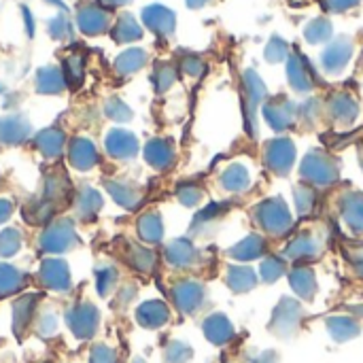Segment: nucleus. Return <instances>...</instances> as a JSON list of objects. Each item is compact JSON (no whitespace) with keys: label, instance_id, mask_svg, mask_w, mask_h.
<instances>
[{"label":"nucleus","instance_id":"nucleus-25","mask_svg":"<svg viewBox=\"0 0 363 363\" xmlns=\"http://www.w3.org/2000/svg\"><path fill=\"white\" fill-rule=\"evenodd\" d=\"M283 274V264L279 259H266L262 266V279L264 281H274Z\"/></svg>","mask_w":363,"mask_h":363},{"label":"nucleus","instance_id":"nucleus-14","mask_svg":"<svg viewBox=\"0 0 363 363\" xmlns=\"http://www.w3.org/2000/svg\"><path fill=\"white\" fill-rule=\"evenodd\" d=\"M168 259L177 266H187L191 259H194V249L189 242L185 240H179V242H172V247L168 249Z\"/></svg>","mask_w":363,"mask_h":363},{"label":"nucleus","instance_id":"nucleus-2","mask_svg":"<svg viewBox=\"0 0 363 363\" xmlns=\"http://www.w3.org/2000/svg\"><path fill=\"white\" fill-rule=\"evenodd\" d=\"M68 325L79 338H89L98 328V311L91 304H81L68 313Z\"/></svg>","mask_w":363,"mask_h":363},{"label":"nucleus","instance_id":"nucleus-23","mask_svg":"<svg viewBox=\"0 0 363 363\" xmlns=\"http://www.w3.org/2000/svg\"><path fill=\"white\" fill-rule=\"evenodd\" d=\"M189 355H191V351H189V347H185L183 342H172V345L166 349V357H168V362L172 363L187 362Z\"/></svg>","mask_w":363,"mask_h":363},{"label":"nucleus","instance_id":"nucleus-18","mask_svg":"<svg viewBox=\"0 0 363 363\" xmlns=\"http://www.w3.org/2000/svg\"><path fill=\"white\" fill-rule=\"evenodd\" d=\"M262 251H264V245H262V240L255 238V236L247 238L245 242H240V245H236V247L232 249L234 257H240V259H245V257H247V259H253V257H257Z\"/></svg>","mask_w":363,"mask_h":363},{"label":"nucleus","instance_id":"nucleus-8","mask_svg":"<svg viewBox=\"0 0 363 363\" xmlns=\"http://www.w3.org/2000/svg\"><path fill=\"white\" fill-rule=\"evenodd\" d=\"M43 279H45V285H49L55 291H64L70 281L68 268L60 262H47L43 266Z\"/></svg>","mask_w":363,"mask_h":363},{"label":"nucleus","instance_id":"nucleus-21","mask_svg":"<svg viewBox=\"0 0 363 363\" xmlns=\"http://www.w3.org/2000/svg\"><path fill=\"white\" fill-rule=\"evenodd\" d=\"M140 234L145 240H160L162 238V223L157 217L149 215L140 221Z\"/></svg>","mask_w":363,"mask_h":363},{"label":"nucleus","instance_id":"nucleus-17","mask_svg":"<svg viewBox=\"0 0 363 363\" xmlns=\"http://www.w3.org/2000/svg\"><path fill=\"white\" fill-rule=\"evenodd\" d=\"M21 285V274L15 268L0 266V296L13 294Z\"/></svg>","mask_w":363,"mask_h":363},{"label":"nucleus","instance_id":"nucleus-10","mask_svg":"<svg viewBox=\"0 0 363 363\" xmlns=\"http://www.w3.org/2000/svg\"><path fill=\"white\" fill-rule=\"evenodd\" d=\"M345 217H347L349 225H353L357 232H363V196L355 194L347 200Z\"/></svg>","mask_w":363,"mask_h":363},{"label":"nucleus","instance_id":"nucleus-29","mask_svg":"<svg viewBox=\"0 0 363 363\" xmlns=\"http://www.w3.org/2000/svg\"><path fill=\"white\" fill-rule=\"evenodd\" d=\"M272 357V353H268V355H264V357H259V362L257 363H268V359Z\"/></svg>","mask_w":363,"mask_h":363},{"label":"nucleus","instance_id":"nucleus-27","mask_svg":"<svg viewBox=\"0 0 363 363\" xmlns=\"http://www.w3.org/2000/svg\"><path fill=\"white\" fill-rule=\"evenodd\" d=\"M113 281H115V272L113 270H102L98 272V291L102 296H106L113 287Z\"/></svg>","mask_w":363,"mask_h":363},{"label":"nucleus","instance_id":"nucleus-24","mask_svg":"<svg viewBox=\"0 0 363 363\" xmlns=\"http://www.w3.org/2000/svg\"><path fill=\"white\" fill-rule=\"evenodd\" d=\"M115 200H119L123 206H134L138 202V194L134 189H123V185H113L111 187Z\"/></svg>","mask_w":363,"mask_h":363},{"label":"nucleus","instance_id":"nucleus-4","mask_svg":"<svg viewBox=\"0 0 363 363\" xmlns=\"http://www.w3.org/2000/svg\"><path fill=\"white\" fill-rule=\"evenodd\" d=\"M268 164L277 172H281V174H285L291 168V164H294V149H291L289 140H274L270 145V149H268Z\"/></svg>","mask_w":363,"mask_h":363},{"label":"nucleus","instance_id":"nucleus-6","mask_svg":"<svg viewBox=\"0 0 363 363\" xmlns=\"http://www.w3.org/2000/svg\"><path fill=\"white\" fill-rule=\"evenodd\" d=\"M204 332H206V338L215 345H223L232 338L234 330L230 325V321L223 317V315H213L211 319H206L204 323Z\"/></svg>","mask_w":363,"mask_h":363},{"label":"nucleus","instance_id":"nucleus-19","mask_svg":"<svg viewBox=\"0 0 363 363\" xmlns=\"http://www.w3.org/2000/svg\"><path fill=\"white\" fill-rule=\"evenodd\" d=\"M147 160H149V164H153V166H157V168H164V166H168V164L172 162V155H170V151H168L164 145L153 143V145H149V149H147Z\"/></svg>","mask_w":363,"mask_h":363},{"label":"nucleus","instance_id":"nucleus-16","mask_svg":"<svg viewBox=\"0 0 363 363\" xmlns=\"http://www.w3.org/2000/svg\"><path fill=\"white\" fill-rule=\"evenodd\" d=\"M72 234H70V230L68 228H53L49 234H47V238H45V247H47V251H64V249H68V238H70Z\"/></svg>","mask_w":363,"mask_h":363},{"label":"nucleus","instance_id":"nucleus-28","mask_svg":"<svg viewBox=\"0 0 363 363\" xmlns=\"http://www.w3.org/2000/svg\"><path fill=\"white\" fill-rule=\"evenodd\" d=\"M9 213H11L9 202H0V221H2L4 217H9Z\"/></svg>","mask_w":363,"mask_h":363},{"label":"nucleus","instance_id":"nucleus-3","mask_svg":"<svg viewBox=\"0 0 363 363\" xmlns=\"http://www.w3.org/2000/svg\"><path fill=\"white\" fill-rule=\"evenodd\" d=\"M202 298H204V289L198 283H191V281L181 283L174 289V300H177V304H179V308L183 313H194L200 306Z\"/></svg>","mask_w":363,"mask_h":363},{"label":"nucleus","instance_id":"nucleus-7","mask_svg":"<svg viewBox=\"0 0 363 363\" xmlns=\"http://www.w3.org/2000/svg\"><path fill=\"white\" fill-rule=\"evenodd\" d=\"M138 321L145 328H160L168 321V308L162 302H147L138 308Z\"/></svg>","mask_w":363,"mask_h":363},{"label":"nucleus","instance_id":"nucleus-11","mask_svg":"<svg viewBox=\"0 0 363 363\" xmlns=\"http://www.w3.org/2000/svg\"><path fill=\"white\" fill-rule=\"evenodd\" d=\"M228 283L234 291H249L255 285V277L249 268H232Z\"/></svg>","mask_w":363,"mask_h":363},{"label":"nucleus","instance_id":"nucleus-26","mask_svg":"<svg viewBox=\"0 0 363 363\" xmlns=\"http://www.w3.org/2000/svg\"><path fill=\"white\" fill-rule=\"evenodd\" d=\"M91 363H117V355L108 347H96L91 353Z\"/></svg>","mask_w":363,"mask_h":363},{"label":"nucleus","instance_id":"nucleus-20","mask_svg":"<svg viewBox=\"0 0 363 363\" xmlns=\"http://www.w3.org/2000/svg\"><path fill=\"white\" fill-rule=\"evenodd\" d=\"M247 183H249V174H247V170H242V168H230V170L223 174V185H225L228 189H232V191L242 189Z\"/></svg>","mask_w":363,"mask_h":363},{"label":"nucleus","instance_id":"nucleus-13","mask_svg":"<svg viewBox=\"0 0 363 363\" xmlns=\"http://www.w3.org/2000/svg\"><path fill=\"white\" fill-rule=\"evenodd\" d=\"M32 311H34V298H21L15 308H13V321H15V328L17 332H21L28 323H30V317H32Z\"/></svg>","mask_w":363,"mask_h":363},{"label":"nucleus","instance_id":"nucleus-15","mask_svg":"<svg viewBox=\"0 0 363 363\" xmlns=\"http://www.w3.org/2000/svg\"><path fill=\"white\" fill-rule=\"evenodd\" d=\"M330 330H332V336L336 340H347V338H353L357 334V323L351 319H345V317H336L330 321Z\"/></svg>","mask_w":363,"mask_h":363},{"label":"nucleus","instance_id":"nucleus-22","mask_svg":"<svg viewBox=\"0 0 363 363\" xmlns=\"http://www.w3.org/2000/svg\"><path fill=\"white\" fill-rule=\"evenodd\" d=\"M19 249V234L17 232H4L2 236H0V255H4V257H9V255H13L15 251Z\"/></svg>","mask_w":363,"mask_h":363},{"label":"nucleus","instance_id":"nucleus-1","mask_svg":"<svg viewBox=\"0 0 363 363\" xmlns=\"http://www.w3.org/2000/svg\"><path fill=\"white\" fill-rule=\"evenodd\" d=\"M259 215V223H264L266 230H270L272 234H283L289 230L291 221H289V213L287 208L283 206L281 200H270V202H264L257 211Z\"/></svg>","mask_w":363,"mask_h":363},{"label":"nucleus","instance_id":"nucleus-5","mask_svg":"<svg viewBox=\"0 0 363 363\" xmlns=\"http://www.w3.org/2000/svg\"><path fill=\"white\" fill-rule=\"evenodd\" d=\"M302 170H304L306 177H311L315 183H321V185L334 181V177H336V170H334L332 162L328 157H319V155H311L304 162V168Z\"/></svg>","mask_w":363,"mask_h":363},{"label":"nucleus","instance_id":"nucleus-9","mask_svg":"<svg viewBox=\"0 0 363 363\" xmlns=\"http://www.w3.org/2000/svg\"><path fill=\"white\" fill-rule=\"evenodd\" d=\"M298 319H300V306L291 300H283V304L277 308V319H274L279 332L283 334L291 332L298 325Z\"/></svg>","mask_w":363,"mask_h":363},{"label":"nucleus","instance_id":"nucleus-12","mask_svg":"<svg viewBox=\"0 0 363 363\" xmlns=\"http://www.w3.org/2000/svg\"><path fill=\"white\" fill-rule=\"evenodd\" d=\"M291 285L302 298H311L315 294V277L311 270H296L291 274Z\"/></svg>","mask_w":363,"mask_h":363}]
</instances>
